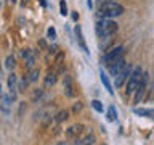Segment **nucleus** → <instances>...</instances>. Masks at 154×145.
<instances>
[{
	"instance_id": "obj_18",
	"label": "nucleus",
	"mask_w": 154,
	"mask_h": 145,
	"mask_svg": "<svg viewBox=\"0 0 154 145\" xmlns=\"http://www.w3.org/2000/svg\"><path fill=\"white\" fill-rule=\"evenodd\" d=\"M106 116H108V121H111V123L117 121V110H116L114 105H111L109 108H108V113H106Z\"/></svg>"
},
{
	"instance_id": "obj_1",
	"label": "nucleus",
	"mask_w": 154,
	"mask_h": 145,
	"mask_svg": "<svg viewBox=\"0 0 154 145\" xmlns=\"http://www.w3.org/2000/svg\"><path fill=\"white\" fill-rule=\"evenodd\" d=\"M95 31H96V36L100 39H108V37H112L119 31V24L109 18H103V19L96 21Z\"/></svg>"
},
{
	"instance_id": "obj_7",
	"label": "nucleus",
	"mask_w": 154,
	"mask_h": 145,
	"mask_svg": "<svg viewBox=\"0 0 154 145\" xmlns=\"http://www.w3.org/2000/svg\"><path fill=\"white\" fill-rule=\"evenodd\" d=\"M84 130H85V126L84 124L75 123V124H72L71 127L66 129V137L71 139V140H77V139H80V135L84 134Z\"/></svg>"
},
{
	"instance_id": "obj_40",
	"label": "nucleus",
	"mask_w": 154,
	"mask_h": 145,
	"mask_svg": "<svg viewBox=\"0 0 154 145\" xmlns=\"http://www.w3.org/2000/svg\"><path fill=\"white\" fill-rule=\"evenodd\" d=\"M101 145H106V143H101Z\"/></svg>"
},
{
	"instance_id": "obj_9",
	"label": "nucleus",
	"mask_w": 154,
	"mask_h": 145,
	"mask_svg": "<svg viewBox=\"0 0 154 145\" xmlns=\"http://www.w3.org/2000/svg\"><path fill=\"white\" fill-rule=\"evenodd\" d=\"M125 65H127V63H125V58L120 56V58H117V60H112L111 63H108L106 66H108V69H109L111 74H112V76H117L119 72L124 69Z\"/></svg>"
},
{
	"instance_id": "obj_34",
	"label": "nucleus",
	"mask_w": 154,
	"mask_h": 145,
	"mask_svg": "<svg viewBox=\"0 0 154 145\" xmlns=\"http://www.w3.org/2000/svg\"><path fill=\"white\" fill-rule=\"evenodd\" d=\"M71 18H72V21H77V19H79V13H77V11H72Z\"/></svg>"
},
{
	"instance_id": "obj_35",
	"label": "nucleus",
	"mask_w": 154,
	"mask_h": 145,
	"mask_svg": "<svg viewBox=\"0 0 154 145\" xmlns=\"http://www.w3.org/2000/svg\"><path fill=\"white\" fill-rule=\"evenodd\" d=\"M53 129H55V130H53V135H58V134L61 132V127H60V124H58L56 127H53Z\"/></svg>"
},
{
	"instance_id": "obj_16",
	"label": "nucleus",
	"mask_w": 154,
	"mask_h": 145,
	"mask_svg": "<svg viewBox=\"0 0 154 145\" xmlns=\"http://www.w3.org/2000/svg\"><path fill=\"white\" fill-rule=\"evenodd\" d=\"M38 77H40V69H38V68L29 69V74H27L29 82H37V81H38Z\"/></svg>"
},
{
	"instance_id": "obj_11",
	"label": "nucleus",
	"mask_w": 154,
	"mask_h": 145,
	"mask_svg": "<svg viewBox=\"0 0 154 145\" xmlns=\"http://www.w3.org/2000/svg\"><path fill=\"white\" fill-rule=\"evenodd\" d=\"M56 81H58V72L56 71H48L47 76L43 77V85H45L47 89H50V87H53L56 84Z\"/></svg>"
},
{
	"instance_id": "obj_32",
	"label": "nucleus",
	"mask_w": 154,
	"mask_h": 145,
	"mask_svg": "<svg viewBox=\"0 0 154 145\" xmlns=\"http://www.w3.org/2000/svg\"><path fill=\"white\" fill-rule=\"evenodd\" d=\"M38 47H40L42 50H48V47H47V42H45V39H38Z\"/></svg>"
},
{
	"instance_id": "obj_39",
	"label": "nucleus",
	"mask_w": 154,
	"mask_h": 145,
	"mask_svg": "<svg viewBox=\"0 0 154 145\" xmlns=\"http://www.w3.org/2000/svg\"><path fill=\"white\" fill-rule=\"evenodd\" d=\"M7 2H8V3H11V5H14V3H16V0H7Z\"/></svg>"
},
{
	"instance_id": "obj_6",
	"label": "nucleus",
	"mask_w": 154,
	"mask_h": 145,
	"mask_svg": "<svg viewBox=\"0 0 154 145\" xmlns=\"http://www.w3.org/2000/svg\"><path fill=\"white\" fill-rule=\"evenodd\" d=\"M132 71H133L132 65H125V66H124V69L114 77V85L117 87V89H119V87H122L125 82L128 81V77H130V74H132Z\"/></svg>"
},
{
	"instance_id": "obj_33",
	"label": "nucleus",
	"mask_w": 154,
	"mask_h": 145,
	"mask_svg": "<svg viewBox=\"0 0 154 145\" xmlns=\"http://www.w3.org/2000/svg\"><path fill=\"white\" fill-rule=\"evenodd\" d=\"M8 95L11 97V100L14 102V100H16V89H10V92H8Z\"/></svg>"
},
{
	"instance_id": "obj_25",
	"label": "nucleus",
	"mask_w": 154,
	"mask_h": 145,
	"mask_svg": "<svg viewBox=\"0 0 154 145\" xmlns=\"http://www.w3.org/2000/svg\"><path fill=\"white\" fill-rule=\"evenodd\" d=\"M90 105L93 106V110H95V111H98V113H103V103H101L100 100H91V102H90Z\"/></svg>"
},
{
	"instance_id": "obj_4",
	"label": "nucleus",
	"mask_w": 154,
	"mask_h": 145,
	"mask_svg": "<svg viewBox=\"0 0 154 145\" xmlns=\"http://www.w3.org/2000/svg\"><path fill=\"white\" fill-rule=\"evenodd\" d=\"M148 82H149V72L144 71V74L141 77V82H140V85H138V89L135 90V97H133V105H137L140 103L143 98H144V95H146V89H148Z\"/></svg>"
},
{
	"instance_id": "obj_19",
	"label": "nucleus",
	"mask_w": 154,
	"mask_h": 145,
	"mask_svg": "<svg viewBox=\"0 0 154 145\" xmlns=\"http://www.w3.org/2000/svg\"><path fill=\"white\" fill-rule=\"evenodd\" d=\"M43 97V89H34L32 90V103H38Z\"/></svg>"
},
{
	"instance_id": "obj_29",
	"label": "nucleus",
	"mask_w": 154,
	"mask_h": 145,
	"mask_svg": "<svg viewBox=\"0 0 154 145\" xmlns=\"http://www.w3.org/2000/svg\"><path fill=\"white\" fill-rule=\"evenodd\" d=\"M47 36H48V39H51V40H55L56 39V31H55V27H48V31H47Z\"/></svg>"
},
{
	"instance_id": "obj_31",
	"label": "nucleus",
	"mask_w": 154,
	"mask_h": 145,
	"mask_svg": "<svg viewBox=\"0 0 154 145\" xmlns=\"http://www.w3.org/2000/svg\"><path fill=\"white\" fill-rule=\"evenodd\" d=\"M58 52H60V48H58V45H56V44H53V45H50V47H48V53H50V55H56Z\"/></svg>"
},
{
	"instance_id": "obj_3",
	"label": "nucleus",
	"mask_w": 154,
	"mask_h": 145,
	"mask_svg": "<svg viewBox=\"0 0 154 145\" xmlns=\"http://www.w3.org/2000/svg\"><path fill=\"white\" fill-rule=\"evenodd\" d=\"M144 74L143 68L141 66H135L132 74H130L128 81H127V94H135V90L138 89L140 82H141V77Z\"/></svg>"
},
{
	"instance_id": "obj_36",
	"label": "nucleus",
	"mask_w": 154,
	"mask_h": 145,
	"mask_svg": "<svg viewBox=\"0 0 154 145\" xmlns=\"http://www.w3.org/2000/svg\"><path fill=\"white\" fill-rule=\"evenodd\" d=\"M87 7L91 8V7H93V2H91V0H87Z\"/></svg>"
},
{
	"instance_id": "obj_24",
	"label": "nucleus",
	"mask_w": 154,
	"mask_h": 145,
	"mask_svg": "<svg viewBox=\"0 0 154 145\" xmlns=\"http://www.w3.org/2000/svg\"><path fill=\"white\" fill-rule=\"evenodd\" d=\"M26 110H27V105H26V102H21V103L18 105V119H21L24 113H26Z\"/></svg>"
},
{
	"instance_id": "obj_28",
	"label": "nucleus",
	"mask_w": 154,
	"mask_h": 145,
	"mask_svg": "<svg viewBox=\"0 0 154 145\" xmlns=\"http://www.w3.org/2000/svg\"><path fill=\"white\" fill-rule=\"evenodd\" d=\"M60 13L63 14V16H66V14H67V3H66V0H60Z\"/></svg>"
},
{
	"instance_id": "obj_13",
	"label": "nucleus",
	"mask_w": 154,
	"mask_h": 145,
	"mask_svg": "<svg viewBox=\"0 0 154 145\" xmlns=\"http://www.w3.org/2000/svg\"><path fill=\"white\" fill-rule=\"evenodd\" d=\"M96 142V137H95V134H87L85 137H82V139H77L75 140V143L74 145H95Z\"/></svg>"
},
{
	"instance_id": "obj_15",
	"label": "nucleus",
	"mask_w": 154,
	"mask_h": 145,
	"mask_svg": "<svg viewBox=\"0 0 154 145\" xmlns=\"http://www.w3.org/2000/svg\"><path fill=\"white\" fill-rule=\"evenodd\" d=\"M67 119H69V111H67V110H60L55 114V121H56L58 124L64 123V121H67Z\"/></svg>"
},
{
	"instance_id": "obj_8",
	"label": "nucleus",
	"mask_w": 154,
	"mask_h": 145,
	"mask_svg": "<svg viewBox=\"0 0 154 145\" xmlns=\"http://www.w3.org/2000/svg\"><path fill=\"white\" fill-rule=\"evenodd\" d=\"M63 90H64V95L69 97V98H74L75 97V87H74V79L66 74L63 77Z\"/></svg>"
},
{
	"instance_id": "obj_10",
	"label": "nucleus",
	"mask_w": 154,
	"mask_h": 145,
	"mask_svg": "<svg viewBox=\"0 0 154 145\" xmlns=\"http://www.w3.org/2000/svg\"><path fill=\"white\" fill-rule=\"evenodd\" d=\"M74 32H75V39H77V44H79V47L84 50L87 55H90V52H88V47H87V44H85V39H84V32H82V27L77 24L75 29H74Z\"/></svg>"
},
{
	"instance_id": "obj_26",
	"label": "nucleus",
	"mask_w": 154,
	"mask_h": 145,
	"mask_svg": "<svg viewBox=\"0 0 154 145\" xmlns=\"http://www.w3.org/2000/svg\"><path fill=\"white\" fill-rule=\"evenodd\" d=\"M82 110H84V103H82V102H75V103L72 105V113H74V114L80 113Z\"/></svg>"
},
{
	"instance_id": "obj_30",
	"label": "nucleus",
	"mask_w": 154,
	"mask_h": 145,
	"mask_svg": "<svg viewBox=\"0 0 154 145\" xmlns=\"http://www.w3.org/2000/svg\"><path fill=\"white\" fill-rule=\"evenodd\" d=\"M34 65H35V56H31L29 60H26V68L27 69H34Z\"/></svg>"
},
{
	"instance_id": "obj_20",
	"label": "nucleus",
	"mask_w": 154,
	"mask_h": 145,
	"mask_svg": "<svg viewBox=\"0 0 154 145\" xmlns=\"http://www.w3.org/2000/svg\"><path fill=\"white\" fill-rule=\"evenodd\" d=\"M64 56H66V55H64V52H61V50H60V52H58L56 55H55V60H53V65H55L56 68H60V66L63 65V61H64Z\"/></svg>"
},
{
	"instance_id": "obj_12",
	"label": "nucleus",
	"mask_w": 154,
	"mask_h": 145,
	"mask_svg": "<svg viewBox=\"0 0 154 145\" xmlns=\"http://www.w3.org/2000/svg\"><path fill=\"white\" fill-rule=\"evenodd\" d=\"M100 79H101V82H103V85H104V89L109 92L111 95H114V87H112V84H111V81H109V77H108V74L101 69L100 71Z\"/></svg>"
},
{
	"instance_id": "obj_14",
	"label": "nucleus",
	"mask_w": 154,
	"mask_h": 145,
	"mask_svg": "<svg viewBox=\"0 0 154 145\" xmlns=\"http://www.w3.org/2000/svg\"><path fill=\"white\" fill-rule=\"evenodd\" d=\"M133 113L138 116H143V118L154 119V108H135Z\"/></svg>"
},
{
	"instance_id": "obj_17",
	"label": "nucleus",
	"mask_w": 154,
	"mask_h": 145,
	"mask_svg": "<svg viewBox=\"0 0 154 145\" xmlns=\"http://www.w3.org/2000/svg\"><path fill=\"white\" fill-rule=\"evenodd\" d=\"M14 66H16V58H14L13 55H8L7 58H5V68H7L8 71H13Z\"/></svg>"
},
{
	"instance_id": "obj_27",
	"label": "nucleus",
	"mask_w": 154,
	"mask_h": 145,
	"mask_svg": "<svg viewBox=\"0 0 154 145\" xmlns=\"http://www.w3.org/2000/svg\"><path fill=\"white\" fill-rule=\"evenodd\" d=\"M19 55H21V56L24 58V60H29L31 56H34V55H32V50H31V48H23V50L19 52Z\"/></svg>"
},
{
	"instance_id": "obj_23",
	"label": "nucleus",
	"mask_w": 154,
	"mask_h": 145,
	"mask_svg": "<svg viewBox=\"0 0 154 145\" xmlns=\"http://www.w3.org/2000/svg\"><path fill=\"white\" fill-rule=\"evenodd\" d=\"M29 84H31V82H29V79H27V76H24L23 77V79L21 81H19V85H18V90L19 92H21V94H23V92H26V89H27V85Z\"/></svg>"
},
{
	"instance_id": "obj_22",
	"label": "nucleus",
	"mask_w": 154,
	"mask_h": 145,
	"mask_svg": "<svg viewBox=\"0 0 154 145\" xmlns=\"http://www.w3.org/2000/svg\"><path fill=\"white\" fill-rule=\"evenodd\" d=\"M16 82H18V76L14 74V72H11V74L8 76V79H7L8 89H16Z\"/></svg>"
},
{
	"instance_id": "obj_2",
	"label": "nucleus",
	"mask_w": 154,
	"mask_h": 145,
	"mask_svg": "<svg viewBox=\"0 0 154 145\" xmlns=\"http://www.w3.org/2000/svg\"><path fill=\"white\" fill-rule=\"evenodd\" d=\"M124 7L117 2H112V0H101L100 2V7H98V14L101 18H116V16H120L124 14Z\"/></svg>"
},
{
	"instance_id": "obj_5",
	"label": "nucleus",
	"mask_w": 154,
	"mask_h": 145,
	"mask_svg": "<svg viewBox=\"0 0 154 145\" xmlns=\"http://www.w3.org/2000/svg\"><path fill=\"white\" fill-rule=\"evenodd\" d=\"M124 45H116V47H112V48H109L108 52L103 55V63H104V66L108 65V63H111L112 60H117V58H120V56H124Z\"/></svg>"
},
{
	"instance_id": "obj_21",
	"label": "nucleus",
	"mask_w": 154,
	"mask_h": 145,
	"mask_svg": "<svg viewBox=\"0 0 154 145\" xmlns=\"http://www.w3.org/2000/svg\"><path fill=\"white\" fill-rule=\"evenodd\" d=\"M40 119H42V126H43V127H48V126H51V121L55 119V116L50 114V113H45Z\"/></svg>"
},
{
	"instance_id": "obj_37",
	"label": "nucleus",
	"mask_w": 154,
	"mask_h": 145,
	"mask_svg": "<svg viewBox=\"0 0 154 145\" xmlns=\"http://www.w3.org/2000/svg\"><path fill=\"white\" fill-rule=\"evenodd\" d=\"M56 145H69V142H64V140H63V142H56Z\"/></svg>"
},
{
	"instance_id": "obj_38",
	"label": "nucleus",
	"mask_w": 154,
	"mask_h": 145,
	"mask_svg": "<svg viewBox=\"0 0 154 145\" xmlns=\"http://www.w3.org/2000/svg\"><path fill=\"white\" fill-rule=\"evenodd\" d=\"M27 2H29V0H21V5H23V7H26Z\"/></svg>"
}]
</instances>
